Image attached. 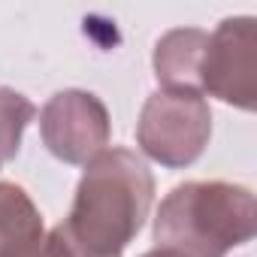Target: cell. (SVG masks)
Here are the masks:
<instances>
[{"label": "cell", "instance_id": "cell-1", "mask_svg": "<svg viewBox=\"0 0 257 257\" xmlns=\"http://www.w3.org/2000/svg\"><path fill=\"white\" fill-rule=\"evenodd\" d=\"M155 200L149 164L131 149H103L85 164L70 215L52 227L67 257H121Z\"/></svg>", "mask_w": 257, "mask_h": 257}, {"label": "cell", "instance_id": "cell-2", "mask_svg": "<svg viewBox=\"0 0 257 257\" xmlns=\"http://www.w3.org/2000/svg\"><path fill=\"white\" fill-rule=\"evenodd\" d=\"M257 230L254 194L230 182H185L155 218V248L170 257H227Z\"/></svg>", "mask_w": 257, "mask_h": 257}, {"label": "cell", "instance_id": "cell-3", "mask_svg": "<svg viewBox=\"0 0 257 257\" xmlns=\"http://www.w3.org/2000/svg\"><path fill=\"white\" fill-rule=\"evenodd\" d=\"M212 112L200 91H155L137 124L140 149L164 167H191L209 146Z\"/></svg>", "mask_w": 257, "mask_h": 257}, {"label": "cell", "instance_id": "cell-4", "mask_svg": "<svg viewBox=\"0 0 257 257\" xmlns=\"http://www.w3.org/2000/svg\"><path fill=\"white\" fill-rule=\"evenodd\" d=\"M200 94L239 109L257 106V28L251 16L224 19L209 34L200 61Z\"/></svg>", "mask_w": 257, "mask_h": 257}, {"label": "cell", "instance_id": "cell-5", "mask_svg": "<svg viewBox=\"0 0 257 257\" xmlns=\"http://www.w3.org/2000/svg\"><path fill=\"white\" fill-rule=\"evenodd\" d=\"M40 134L46 149L64 164H88L109 149L112 121L100 97L91 91H58L40 112Z\"/></svg>", "mask_w": 257, "mask_h": 257}, {"label": "cell", "instance_id": "cell-6", "mask_svg": "<svg viewBox=\"0 0 257 257\" xmlns=\"http://www.w3.org/2000/svg\"><path fill=\"white\" fill-rule=\"evenodd\" d=\"M0 257H67L55 230L46 233L40 209L16 182H0Z\"/></svg>", "mask_w": 257, "mask_h": 257}, {"label": "cell", "instance_id": "cell-7", "mask_svg": "<svg viewBox=\"0 0 257 257\" xmlns=\"http://www.w3.org/2000/svg\"><path fill=\"white\" fill-rule=\"evenodd\" d=\"M209 34L200 28H176L155 46V73L164 88L200 91V61Z\"/></svg>", "mask_w": 257, "mask_h": 257}, {"label": "cell", "instance_id": "cell-8", "mask_svg": "<svg viewBox=\"0 0 257 257\" xmlns=\"http://www.w3.org/2000/svg\"><path fill=\"white\" fill-rule=\"evenodd\" d=\"M34 115H37V106L25 94L0 85V167L19 155L22 134L34 121Z\"/></svg>", "mask_w": 257, "mask_h": 257}, {"label": "cell", "instance_id": "cell-9", "mask_svg": "<svg viewBox=\"0 0 257 257\" xmlns=\"http://www.w3.org/2000/svg\"><path fill=\"white\" fill-rule=\"evenodd\" d=\"M143 257H170V254H164V251H158V248H152V251H146Z\"/></svg>", "mask_w": 257, "mask_h": 257}]
</instances>
